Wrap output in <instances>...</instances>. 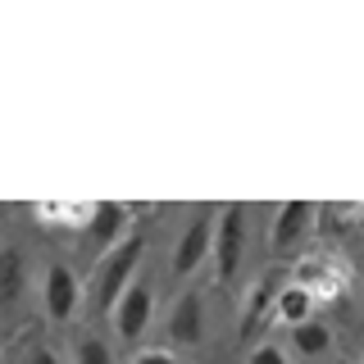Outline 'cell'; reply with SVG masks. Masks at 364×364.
Wrapping results in <instances>:
<instances>
[{"label": "cell", "instance_id": "4", "mask_svg": "<svg viewBox=\"0 0 364 364\" xmlns=\"http://www.w3.org/2000/svg\"><path fill=\"white\" fill-rule=\"evenodd\" d=\"M210 246H214V210H200L196 219H191V228L182 232V242H178L173 273H191L205 255H210Z\"/></svg>", "mask_w": 364, "mask_h": 364}, {"label": "cell", "instance_id": "5", "mask_svg": "<svg viewBox=\"0 0 364 364\" xmlns=\"http://www.w3.org/2000/svg\"><path fill=\"white\" fill-rule=\"evenodd\" d=\"M314 219V205L310 200H287L278 210V219H273V250L278 255H287V250L301 246V237H305V228H310Z\"/></svg>", "mask_w": 364, "mask_h": 364}, {"label": "cell", "instance_id": "12", "mask_svg": "<svg viewBox=\"0 0 364 364\" xmlns=\"http://www.w3.org/2000/svg\"><path fill=\"white\" fill-rule=\"evenodd\" d=\"M269 301H273V287L264 282V287H255L250 291V301H246V318H242V333H250V328L264 318V310H269Z\"/></svg>", "mask_w": 364, "mask_h": 364}, {"label": "cell", "instance_id": "6", "mask_svg": "<svg viewBox=\"0 0 364 364\" xmlns=\"http://www.w3.org/2000/svg\"><path fill=\"white\" fill-rule=\"evenodd\" d=\"M73 310H77V278L64 264H50L46 269V314L64 323V318H73Z\"/></svg>", "mask_w": 364, "mask_h": 364}, {"label": "cell", "instance_id": "1", "mask_svg": "<svg viewBox=\"0 0 364 364\" xmlns=\"http://www.w3.org/2000/svg\"><path fill=\"white\" fill-rule=\"evenodd\" d=\"M146 255V237H123L119 246H109V255L100 259V273H96V291H100V310H114L119 296L132 287V269L136 259Z\"/></svg>", "mask_w": 364, "mask_h": 364}, {"label": "cell", "instance_id": "3", "mask_svg": "<svg viewBox=\"0 0 364 364\" xmlns=\"http://www.w3.org/2000/svg\"><path fill=\"white\" fill-rule=\"evenodd\" d=\"M151 310H155V291H151V282H132V287L119 296V305H114V323H119V337H123V341H136V337L146 333V323H151Z\"/></svg>", "mask_w": 364, "mask_h": 364}, {"label": "cell", "instance_id": "15", "mask_svg": "<svg viewBox=\"0 0 364 364\" xmlns=\"http://www.w3.org/2000/svg\"><path fill=\"white\" fill-rule=\"evenodd\" d=\"M132 364H178V360L168 355V350H146V355H136Z\"/></svg>", "mask_w": 364, "mask_h": 364}, {"label": "cell", "instance_id": "17", "mask_svg": "<svg viewBox=\"0 0 364 364\" xmlns=\"http://www.w3.org/2000/svg\"><path fill=\"white\" fill-rule=\"evenodd\" d=\"M360 364H364V360H360Z\"/></svg>", "mask_w": 364, "mask_h": 364}, {"label": "cell", "instance_id": "10", "mask_svg": "<svg viewBox=\"0 0 364 364\" xmlns=\"http://www.w3.org/2000/svg\"><path fill=\"white\" fill-rule=\"evenodd\" d=\"M278 318L282 323H305L310 318V291L305 287H287V291H278Z\"/></svg>", "mask_w": 364, "mask_h": 364}, {"label": "cell", "instance_id": "13", "mask_svg": "<svg viewBox=\"0 0 364 364\" xmlns=\"http://www.w3.org/2000/svg\"><path fill=\"white\" fill-rule=\"evenodd\" d=\"M77 364H114V360H109V346H105V341H96V337L82 341V350H77Z\"/></svg>", "mask_w": 364, "mask_h": 364}, {"label": "cell", "instance_id": "7", "mask_svg": "<svg viewBox=\"0 0 364 364\" xmlns=\"http://www.w3.org/2000/svg\"><path fill=\"white\" fill-rule=\"evenodd\" d=\"M128 205H119V200H100L96 210H91V223H87V232H91V242L96 246H109L114 237L123 232V228H128Z\"/></svg>", "mask_w": 364, "mask_h": 364}, {"label": "cell", "instance_id": "9", "mask_svg": "<svg viewBox=\"0 0 364 364\" xmlns=\"http://www.w3.org/2000/svg\"><path fill=\"white\" fill-rule=\"evenodd\" d=\"M23 291V255L14 246L0 250V305H14Z\"/></svg>", "mask_w": 364, "mask_h": 364}, {"label": "cell", "instance_id": "8", "mask_svg": "<svg viewBox=\"0 0 364 364\" xmlns=\"http://www.w3.org/2000/svg\"><path fill=\"white\" fill-rule=\"evenodd\" d=\"M168 333H173V341H182V346H196V341H200V296L196 291H187L173 305V314H168Z\"/></svg>", "mask_w": 364, "mask_h": 364}, {"label": "cell", "instance_id": "14", "mask_svg": "<svg viewBox=\"0 0 364 364\" xmlns=\"http://www.w3.org/2000/svg\"><path fill=\"white\" fill-rule=\"evenodd\" d=\"M250 364H287V360H282V350H278V346H259L255 355H250Z\"/></svg>", "mask_w": 364, "mask_h": 364}, {"label": "cell", "instance_id": "2", "mask_svg": "<svg viewBox=\"0 0 364 364\" xmlns=\"http://www.w3.org/2000/svg\"><path fill=\"white\" fill-rule=\"evenodd\" d=\"M242 237H246V205L232 200L219 210V232H214V259H219V278L232 282L242 264Z\"/></svg>", "mask_w": 364, "mask_h": 364}, {"label": "cell", "instance_id": "16", "mask_svg": "<svg viewBox=\"0 0 364 364\" xmlns=\"http://www.w3.org/2000/svg\"><path fill=\"white\" fill-rule=\"evenodd\" d=\"M28 364H60V360H55L50 350H32V360H28Z\"/></svg>", "mask_w": 364, "mask_h": 364}, {"label": "cell", "instance_id": "11", "mask_svg": "<svg viewBox=\"0 0 364 364\" xmlns=\"http://www.w3.org/2000/svg\"><path fill=\"white\" fill-rule=\"evenodd\" d=\"M291 337H296V346H301L305 355H323V350H328V341H333V333H328L323 323H314V318L296 323V328H291Z\"/></svg>", "mask_w": 364, "mask_h": 364}]
</instances>
